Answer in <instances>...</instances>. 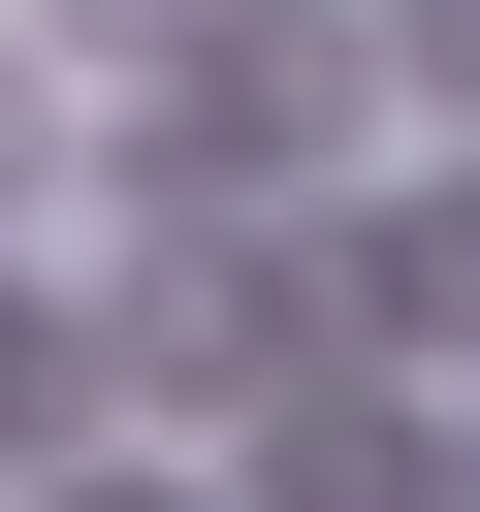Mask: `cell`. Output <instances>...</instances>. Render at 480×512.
<instances>
[{"mask_svg": "<svg viewBox=\"0 0 480 512\" xmlns=\"http://www.w3.org/2000/svg\"><path fill=\"white\" fill-rule=\"evenodd\" d=\"M352 96H384V32H320V0H256V32H224L192 96H160V192H256V160L320 192V160H352Z\"/></svg>", "mask_w": 480, "mask_h": 512, "instance_id": "6da1fadb", "label": "cell"}, {"mask_svg": "<svg viewBox=\"0 0 480 512\" xmlns=\"http://www.w3.org/2000/svg\"><path fill=\"white\" fill-rule=\"evenodd\" d=\"M352 320H416V352H480V160H448V192H416V224L352 256Z\"/></svg>", "mask_w": 480, "mask_h": 512, "instance_id": "7a4b0ae2", "label": "cell"}, {"mask_svg": "<svg viewBox=\"0 0 480 512\" xmlns=\"http://www.w3.org/2000/svg\"><path fill=\"white\" fill-rule=\"evenodd\" d=\"M64 416H96V288H32V256H0V448H64Z\"/></svg>", "mask_w": 480, "mask_h": 512, "instance_id": "3957f363", "label": "cell"}, {"mask_svg": "<svg viewBox=\"0 0 480 512\" xmlns=\"http://www.w3.org/2000/svg\"><path fill=\"white\" fill-rule=\"evenodd\" d=\"M256 512H416V416H288V448H256Z\"/></svg>", "mask_w": 480, "mask_h": 512, "instance_id": "277c9868", "label": "cell"}, {"mask_svg": "<svg viewBox=\"0 0 480 512\" xmlns=\"http://www.w3.org/2000/svg\"><path fill=\"white\" fill-rule=\"evenodd\" d=\"M32 192H64V64H0V224H32Z\"/></svg>", "mask_w": 480, "mask_h": 512, "instance_id": "5b68a950", "label": "cell"}, {"mask_svg": "<svg viewBox=\"0 0 480 512\" xmlns=\"http://www.w3.org/2000/svg\"><path fill=\"white\" fill-rule=\"evenodd\" d=\"M384 64H416V96H448V128H480V0H384Z\"/></svg>", "mask_w": 480, "mask_h": 512, "instance_id": "8992f818", "label": "cell"}]
</instances>
